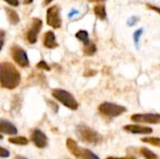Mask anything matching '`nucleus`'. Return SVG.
<instances>
[{
	"label": "nucleus",
	"mask_w": 160,
	"mask_h": 159,
	"mask_svg": "<svg viewBox=\"0 0 160 159\" xmlns=\"http://www.w3.org/2000/svg\"><path fill=\"white\" fill-rule=\"evenodd\" d=\"M12 59L18 64L21 67H27L29 66V60L27 57V54L24 50H22L18 45H14L11 47L10 50Z\"/></svg>",
	"instance_id": "39448f33"
},
{
	"label": "nucleus",
	"mask_w": 160,
	"mask_h": 159,
	"mask_svg": "<svg viewBox=\"0 0 160 159\" xmlns=\"http://www.w3.org/2000/svg\"><path fill=\"white\" fill-rule=\"evenodd\" d=\"M66 145H67V148L68 149V151H69L76 158H79V157H80L82 149L80 148V146L78 145V143H77L73 139H71V138L67 139V141H66Z\"/></svg>",
	"instance_id": "f8f14e48"
},
{
	"label": "nucleus",
	"mask_w": 160,
	"mask_h": 159,
	"mask_svg": "<svg viewBox=\"0 0 160 159\" xmlns=\"http://www.w3.org/2000/svg\"><path fill=\"white\" fill-rule=\"evenodd\" d=\"M106 159H137L133 156H129V157H109Z\"/></svg>",
	"instance_id": "c85d7f7f"
},
{
	"label": "nucleus",
	"mask_w": 160,
	"mask_h": 159,
	"mask_svg": "<svg viewBox=\"0 0 160 159\" xmlns=\"http://www.w3.org/2000/svg\"><path fill=\"white\" fill-rule=\"evenodd\" d=\"M76 135L81 142L91 145H98L103 141L102 135L84 124H80L76 127Z\"/></svg>",
	"instance_id": "f03ea898"
},
{
	"label": "nucleus",
	"mask_w": 160,
	"mask_h": 159,
	"mask_svg": "<svg viewBox=\"0 0 160 159\" xmlns=\"http://www.w3.org/2000/svg\"><path fill=\"white\" fill-rule=\"evenodd\" d=\"M18 132L17 127L8 120H0V133L6 135H16Z\"/></svg>",
	"instance_id": "9b49d317"
},
{
	"label": "nucleus",
	"mask_w": 160,
	"mask_h": 159,
	"mask_svg": "<svg viewBox=\"0 0 160 159\" xmlns=\"http://www.w3.org/2000/svg\"><path fill=\"white\" fill-rule=\"evenodd\" d=\"M142 142L143 143H147L156 147L160 148V138L158 137H145V138H142L141 139Z\"/></svg>",
	"instance_id": "a211bd4d"
},
{
	"label": "nucleus",
	"mask_w": 160,
	"mask_h": 159,
	"mask_svg": "<svg viewBox=\"0 0 160 159\" xmlns=\"http://www.w3.org/2000/svg\"><path fill=\"white\" fill-rule=\"evenodd\" d=\"M9 157V152L7 149L0 146V157L1 158H6V157Z\"/></svg>",
	"instance_id": "393cba45"
},
{
	"label": "nucleus",
	"mask_w": 160,
	"mask_h": 159,
	"mask_svg": "<svg viewBox=\"0 0 160 159\" xmlns=\"http://www.w3.org/2000/svg\"><path fill=\"white\" fill-rule=\"evenodd\" d=\"M52 95L56 100L61 102L65 107H67L72 111H76L79 107V104H78L77 100L75 99V97L69 92H68L66 90L53 89L52 92Z\"/></svg>",
	"instance_id": "7ed1b4c3"
},
{
	"label": "nucleus",
	"mask_w": 160,
	"mask_h": 159,
	"mask_svg": "<svg viewBox=\"0 0 160 159\" xmlns=\"http://www.w3.org/2000/svg\"><path fill=\"white\" fill-rule=\"evenodd\" d=\"M94 12H95L96 16L101 21H103L107 18V11H106V7L104 5H101V4L97 5L94 7Z\"/></svg>",
	"instance_id": "2eb2a0df"
},
{
	"label": "nucleus",
	"mask_w": 160,
	"mask_h": 159,
	"mask_svg": "<svg viewBox=\"0 0 160 159\" xmlns=\"http://www.w3.org/2000/svg\"><path fill=\"white\" fill-rule=\"evenodd\" d=\"M140 153L145 159H158V155H156L153 151H151L150 149H148L146 147L141 148L140 149Z\"/></svg>",
	"instance_id": "6ab92c4d"
},
{
	"label": "nucleus",
	"mask_w": 160,
	"mask_h": 159,
	"mask_svg": "<svg viewBox=\"0 0 160 159\" xmlns=\"http://www.w3.org/2000/svg\"><path fill=\"white\" fill-rule=\"evenodd\" d=\"M146 6H147V7H148L149 9L156 11L157 13H158V14L160 15V7H158V6H155V5H152V4H150V3L146 4Z\"/></svg>",
	"instance_id": "a878e982"
},
{
	"label": "nucleus",
	"mask_w": 160,
	"mask_h": 159,
	"mask_svg": "<svg viewBox=\"0 0 160 159\" xmlns=\"http://www.w3.org/2000/svg\"><path fill=\"white\" fill-rule=\"evenodd\" d=\"M20 72L12 64L8 62L0 63V85L3 88L15 89L20 84Z\"/></svg>",
	"instance_id": "f257e3e1"
},
{
	"label": "nucleus",
	"mask_w": 160,
	"mask_h": 159,
	"mask_svg": "<svg viewBox=\"0 0 160 159\" xmlns=\"http://www.w3.org/2000/svg\"><path fill=\"white\" fill-rule=\"evenodd\" d=\"M78 159H100L96 154L88 149H82V154Z\"/></svg>",
	"instance_id": "aec40b11"
},
{
	"label": "nucleus",
	"mask_w": 160,
	"mask_h": 159,
	"mask_svg": "<svg viewBox=\"0 0 160 159\" xmlns=\"http://www.w3.org/2000/svg\"><path fill=\"white\" fill-rule=\"evenodd\" d=\"M52 1V0H44V3H45V5H48V4H50Z\"/></svg>",
	"instance_id": "473e14b6"
},
{
	"label": "nucleus",
	"mask_w": 160,
	"mask_h": 159,
	"mask_svg": "<svg viewBox=\"0 0 160 159\" xmlns=\"http://www.w3.org/2000/svg\"><path fill=\"white\" fill-rule=\"evenodd\" d=\"M47 23L52 28H60L62 24L60 9L57 6H52L47 9Z\"/></svg>",
	"instance_id": "0eeeda50"
},
{
	"label": "nucleus",
	"mask_w": 160,
	"mask_h": 159,
	"mask_svg": "<svg viewBox=\"0 0 160 159\" xmlns=\"http://www.w3.org/2000/svg\"><path fill=\"white\" fill-rule=\"evenodd\" d=\"M4 1L13 7H17L19 5V0H4Z\"/></svg>",
	"instance_id": "cd10ccee"
},
{
	"label": "nucleus",
	"mask_w": 160,
	"mask_h": 159,
	"mask_svg": "<svg viewBox=\"0 0 160 159\" xmlns=\"http://www.w3.org/2000/svg\"><path fill=\"white\" fill-rule=\"evenodd\" d=\"M8 142L11 144L21 145V146L28 144V140L25 137H20V136H18V137H11V138L8 139Z\"/></svg>",
	"instance_id": "f3484780"
},
{
	"label": "nucleus",
	"mask_w": 160,
	"mask_h": 159,
	"mask_svg": "<svg viewBox=\"0 0 160 159\" xmlns=\"http://www.w3.org/2000/svg\"><path fill=\"white\" fill-rule=\"evenodd\" d=\"M142 34H143V28H139L133 33V41L137 48H138V45H139V42H140V39H141V37L142 36Z\"/></svg>",
	"instance_id": "4be33fe9"
},
{
	"label": "nucleus",
	"mask_w": 160,
	"mask_h": 159,
	"mask_svg": "<svg viewBox=\"0 0 160 159\" xmlns=\"http://www.w3.org/2000/svg\"><path fill=\"white\" fill-rule=\"evenodd\" d=\"M5 10L7 12V15H8V22L11 24H17V23H19L20 18H19L18 13L14 9L9 8V7H6Z\"/></svg>",
	"instance_id": "4468645a"
},
{
	"label": "nucleus",
	"mask_w": 160,
	"mask_h": 159,
	"mask_svg": "<svg viewBox=\"0 0 160 159\" xmlns=\"http://www.w3.org/2000/svg\"><path fill=\"white\" fill-rule=\"evenodd\" d=\"M83 52L86 55H93L96 53L97 52V47L94 43L90 42L89 44L87 45H84V48H83Z\"/></svg>",
	"instance_id": "412c9836"
},
{
	"label": "nucleus",
	"mask_w": 160,
	"mask_h": 159,
	"mask_svg": "<svg viewBox=\"0 0 160 159\" xmlns=\"http://www.w3.org/2000/svg\"><path fill=\"white\" fill-rule=\"evenodd\" d=\"M127 132L137 135H149L153 133V128L140 125H127L123 127Z\"/></svg>",
	"instance_id": "9d476101"
},
{
	"label": "nucleus",
	"mask_w": 160,
	"mask_h": 159,
	"mask_svg": "<svg viewBox=\"0 0 160 159\" xmlns=\"http://www.w3.org/2000/svg\"><path fill=\"white\" fill-rule=\"evenodd\" d=\"M44 46L49 49H54L58 46V43L56 42L55 35L52 31H48L44 35Z\"/></svg>",
	"instance_id": "ddd939ff"
},
{
	"label": "nucleus",
	"mask_w": 160,
	"mask_h": 159,
	"mask_svg": "<svg viewBox=\"0 0 160 159\" xmlns=\"http://www.w3.org/2000/svg\"><path fill=\"white\" fill-rule=\"evenodd\" d=\"M31 141L39 149L45 148L48 144V138L47 136L39 129H35L31 136Z\"/></svg>",
	"instance_id": "1a4fd4ad"
},
{
	"label": "nucleus",
	"mask_w": 160,
	"mask_h": 159,
	"mask_svg": "<svg viewBox=\"0 0 160 159\" xmlns=\"http://www.w3.org/2000/svg\"><path fill=\"white\" fill-rule=\"evenodd\" d=\"M14 159H27L26 157H22V156H16Z\"/></svg>",
	"instance_id": "c756f323"
},
{
	"label": "nucleus",
	"mask_w": 160,
	"mask_h": 159,
	"mask_svg": "<svg viewBox=\"0 0 160 159\" xmlns=\"http://www.w3.org/2000/svg\"><path fill=\"white\" fill-rule=\"evenodd\" d=\"M89 2H103V1H106V0H88Z\"/></svg>",
	"instance_id": "2f4dec72"
},
{
	"label": "nucleus",
	"mask_w": 160,
	"mask_h": 159,
	"mask_svg": "<svg viewBox=\"0 0 160 159\" xmlns=\"http://www.w3.org/2000/svg\"><path fill=\"white\" fill-rule=\"evenodd\" d=\"M1 140H3V136H2V135L0 134V141H1Z\"/></svg>",
	"instance_id": "72a5a7b5"
},
{
	"label": "nucleus",
	"mask_w": 160,
	"mask_h": 159,
	"mask_svg": "<svg viewBox=\"0 0 160 159\" xmlns=\"http://www.w3.org/2000/svg\"><path fill=\"white\" fill-rule=\"evenodd\" d=\"M76 37L82 41L83 43V45H87L90 43V39H89V35L87 33V31L85 30H79L76 33Z\"/></svg>",
	"instance_id": "dca6fc26"
},
{
	"label": "nucleus",
	"mask_w": 160,
	"mask_h": 159,
	"mask_svg": "<svg viewBox=\"0 0 160 159\" xmlns=\"http://www.w3.org/2000/svg\"><path fill=\"white\" fill-rule=\"evenodd\" d=\"M130 119L135 123L158 125L160 124V113H135Z\"/></svg>",
	"instance_id": "423d86ee"
},
{
	"label": "nucleus",
	"mask_w": 160,
	"mask_h": 159,
	"mask_svg": "<svg viewBox=\"0 0 160 159\" xmlns=\"http://www.w3.org/2000/svg\"><path fill=\"white\" fill-rule=\"evenodd\" d=\"M37 67L38 68H39V69H44V70H47V71H49L51 68H50V67L48 66V64L45 62V61H43V60H41L38 64H37Z\"/></svg>",
	"instance_id": "5701e85b"
},
{
	"label": "nucleus",
	"mask_w": 160,
	"mask_h": 159,
	"mask_svg": "<svg viewBox=\"0 0 160 159\" xmlns=\"http://www.w3.org/2000/svg\"><path fill=\"white\" fill-rule=\"evenodd\" d=\"M22 2H23V4H30L33 2V0H22Z\"/></svg>",
	"instance_id": "7c9ffc66"
},
{
	"label": "nucleus",
	"mask_w": 160,
	"mask_h": 159,
	"mask_svg": "<svg viewBox=\"0 0 160 159\" xmlns=\"http://www.w3.org/2000/svg\"><path fill=\"white\" fill-rule=\"evenodd\" d=\"M4 38H5V32L0 29V51L2 50L4 45Z\"/></svg>",
	"instance_id": "bb28decb"
},
{
	"label": "nucleus",
	"mask_w": 160,
	"mask_h": 159,
	"mask_svg": "<svg viewBox=\"0 0 160 159\" xmlns=\"http://www.w3.org/2000/svg\"><path fill=\"white\" fill-rule=\"evenodd\" d=\"M42 27V21L38 18H34L32 22V26L27 33V40L29 43L34 44L38 40V35Z\"/></svg>",
	"instance_id": "6e6552de"
},
{
	"label": "nucleus",
	"mask_w": 160,
	"mask_h": 159,
	"mask_svg": "<svg viewBox=\"0 0 160 159\" xmlns=\"http://www.w3.org/2000/svg\"><path fill=\"white\" fill-rule=\"evenodd\" d=\"M139 20H140L139 17H137V16H131L128 20V26H134L139 22Z\"/></svg>",
	"instance_id": "b1692460"
},
{
	"label": "nucleus",
	"mask_w": 160,
	"mask_h": 159,
	"mask_svg": "<svg viewBox=\"0 0 160 159\" xmlns=\"http://www.w3.org/2000/svg\"><path fill=\"white\" fill-rule=\"evenodd\" d=\"M99 112L109 118H115L127 112V108L112 102H103L98 106Z\"/></svg>",
	"instance_id": "20e7f679"
}]
</instances>
